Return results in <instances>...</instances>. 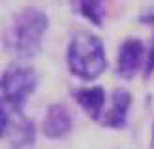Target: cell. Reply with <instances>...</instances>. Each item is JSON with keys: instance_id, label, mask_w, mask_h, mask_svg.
I'll return each instance as SVG.
<instances>
[{"instance_id": "2", "label": "cell", "mask_w": 154, "mask_h": 149, "mask_svg": "<svg viewBox=\"0 0 154 149\" xmlns=\"http://www.w3.org/2000/svg\"><path fill=\"white\" fill-rule=\"evenodd\" d=\"M66 64L70 74L77 79H98L107 70V53L103 40L88 30L75 32L66 47Z\"/></svg>"}, {"instance_id": "4", "label": "cell", "mask_w": 154, "mask_h": 149, "mask_svg": "<svg viewBox=\"0 0 154 149\" xmlns=\"http://www.w3.org/2000/svg\"><path fill=\"white\" fill-rule=\"evenodd\" d=\"M145 55H147V47L141 38L130 36L122 40L117 51V66H115L117 76L122 79H134L139 72H143Z\"/></svg>"}, {"instance_id": "7", "label": "cell", "mask_w": 154, "mask_h": 149, "mask_svg": "<svg viewBox=\"0 0 154 149\" xmlns=\"http://www.w3.org/2000/svg\"><path fill=\"white\" fill-rule=\"evenodd\" d=\"M72 98L77 102L85 113H87L92 121H100L105 109L107 102V92L102 85H94V87H75L72 89Z\"/></svg>"}, {"instance_id": "1", "label": "cell", "mask_w": 154, "mask_h": 149, "mask_svg": "<svg viewBox=\"0 0 154 149\" xmlns=\"http://www.w3.org/2000/svg\"><path fill=\"white\" fill-rule=\"evenodd\" d=\"M49 30V17L42 8L26 6L11 17L4 32V47L21 60L34 59L43 47Z\"/></svg>"}, {"instance_id": "8", "label": "cell", "mask_w": 154, "mask_h": 149, "mask_svg": "<svg viewBox=\"0 0 154 149\" xmlns=\"http://www.w3.org/2000/svg\"><path fill=\"white\" fill-rule=\"evenodd\" d=\"M8 138L11 140V145L15 149L32 145L36 142V125L32 121H28L25 115H21V117H17V121H13Z\"/></svg>"}, {"instance_id": "5", "label": "cell", "mask_w": 154, "mask_h": 149, "mask_svg": "<svg viewBox=\"0 0 154 149\" xmlns=\"http://www.w3.org/2000/svg\"><path fill=\"white\" fill-rule=\"evenodd\" d=\"M132 102L134 96L128 89H115L109 96V108L103 109V115L100 123L102 127L105 128H111V130H122L128 127V115H130V109H132Z\"/></svg>"}, {"instance_id": "9", "label": "cell", "mask_w": 154, "mask_h": 149, "mask_svg": "<svg viewBox=\"0 0 154 149\" xmlns=\"http://www.w3.org/2000/svg\"><path fill=\"white\" fill-rule=\"evenodd\" d=\"M77 15L87 19L94 27H103L105 21V0H73Z\"/></svg>"}, {"instance_id": "12", "label": "cell", "mask_w": 154, "mask_h": 149, "mask_svg": "<svg viewBox=\"0 0 154 149\" xmlns=\"http://www.w3.org/2000/svg\"><path fill=\"white\" fill-rule=\"evenodd\" d=\"M150 149H154V125H152V132H150Z\"/></svg>"}, {"instance_id": "6", "label": "cell", "mask_w": 154, "mask_h": 149, "mask_svg": "<svg viewBox=\"0 0 154 149\" xmlns=\"http://www.w3.org/2000/svg\"><path fill=\"white\" fill-rule=\"evenodd\" d=\"M73 130V115L62 102H53L47 106L42 121V132L49 140H62Z\"/></svg>"}, {"instance_id": "3", "label": "cell", "mask_w": 154, "mask_h": 149, "mask_svg": "<svg viewBox=\"0 0 154 149\" xmlns=\"http://www.w3.org/2000/svg\"><path fill=\"white\" fill-rule=\"evenodd\" d=\"M38 89V72L23 62L10 64L0 76V98L17 115H25L28 98Z\"/></svg>"}, {"instance_id": "10", "label": "cell", "mask_w": 154, "mask_h": 149, "mask_svg": "<svg viewBox=\"0 0 154 149\" xmlns=\"http://www.w3.org/2000/svg\"><path fill=\"white\" fill-rule=\"evenodd\" d=\"M141 23L145 25H150L154 28V10L143 13L139 17ZM154 74V34H152V40H150V47L147 49V55H145V66H143V77L145 79H149V77Z\"/></svg>"}, {"instance_id": "11", "label": "cell", "mask_w": 154, "mask_h": 149, "mask_svg": "<svg viewBox=\"0 0 154 149\" xmlns=\"http://www.w3.org/2000/svg\"><path fill=\"white\" fill-rule=\"evenodd\" d=\"M17 117H21V115H17L2 98H0V140L8 138V134H10V130H11V125Z\"/></svg>"}]
</instances>
